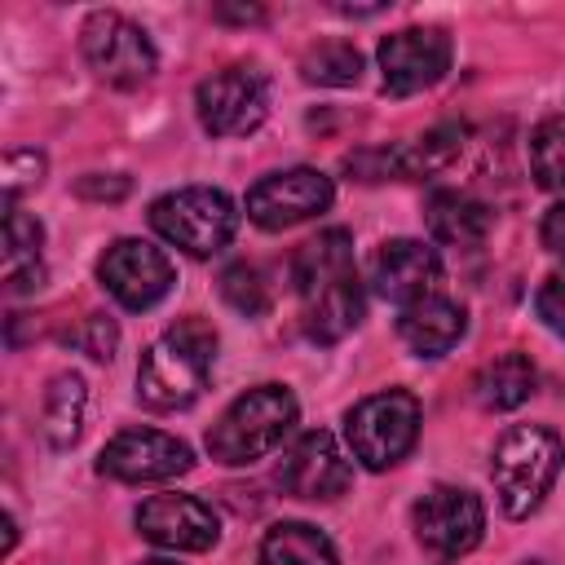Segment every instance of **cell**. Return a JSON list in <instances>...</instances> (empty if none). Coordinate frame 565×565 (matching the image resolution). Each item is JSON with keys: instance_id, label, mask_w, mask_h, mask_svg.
<instances>
[{"instance_id": "cell-17", "label": "cell", "mask_w": 565, "mask_h": 565, "mask_svg": "<svg viewBox=\"0 0 565 565\" xmlns=\"http://www.w3.org/2000/svg\"><path fill=\"white\" fill-rule=\"evenodd\" d=\"M463 331H468V318H463V309H459L455 300H446V296H424V300L406 305L402 318H397V335H402L406 349L419 353V358H441V353H450V349L463 340Z\"/></svg>"}, {"instance_id": "cell-28", "label": "cell", "mask_w": 565, "mask_h": 565, "mask_svg": "<svg viewBox=\"0 0 565 565\" xmlns=\"http://www.w3.org/2000/svg\"><path fill=\"white\" fill-rule=\"evenodd\" d=\"M534 309H539V318H543L556 335H565V269H556V274L543 278V287H539V296H534Z\"/></svg>"}, {"instance_id": "cell-8", "label": "cell", "mask_w": 565, "mask_h": 565, "mask_svg": "<svg viewBox=\"0 0 565 565\" xmlns=\"http://www.w3.org/2000/svg\"><path fill=\"white\" fill-rule=\"evenodd\" d=\"M194 106L212 137H247L269 115V84L256 66H225L199 84Z\"/></svg>"}, {"instance_id": "cell-20", "label": "cell", "mask_w": 565, "mask_h": 565, "mask_svg": "<svg viewBox=\"0 0 565 565\" xmlns=\"http://www.w3.org/2000/svg\"><path fill=\"white\" fill-rule=\"evenodd\" d=\"M459 150H463V124H437L419 141L393 146L388 168H393V177H433V172L450 168L459 159Z\"/></svg>"}, {"instance_id": "cell-32", "label": "cell", "mask_w": 565, "mask_h": 565, "mask_svg": "<svg viewBox=\"0 0 565 565\" xmlns=\"http://www.w3.org/2000/svg\"><path fill=\"white\" fill-rule=\"evenodd\" d=\"M216 18H238V22H256L260 9H216Z\"/></svg>"}, {"instance_id": "cell-22", "label": "cell", "mask_w": 565, "mask_h": 565, "mask_svg": "<svg viewBox=\"0 0 565 565\" xmlns=\"http://www.w3.org/2000/svg\"><path fill=\"white\" fill-rule=\"evenodd\" d=\"M260 565H340L331 539L318 525L282 521L260 543Z\"/></svg>"}, {"instance_id": "cell-19", "label": "cell", "mask_w": 565, "mask_h": 565, "mask_svg": "<svg viewBox=\"0 0 565 565\" xmlns=\"http://www.w3.org/2000/svg\"><path fill=\"white\" fill-rule=\"evenodd\" d=\"M40 243H44V225L35 216H26L22 207H9L4 212V287L13 296L35 291L44 282Z\"/></svg>"}, {"instance_id": "cell-24", "label": "cell", "mask_w": 565, "mask_h": 565, "mask_svg": "<svg viewBox=\"0 0 565 565\" xmlns=\"http://www.w3.org/2000/svg\"><path fill=\"white\" fill-rule=\"evenodd\" d=\"M300 75L309 84H327V88H344V84H358L362 75V53L344 40H322L313 44L305 57H300Z\"/></svg>"}, {"instance_id": "cell-14", "label": "cell", "mask_w": 565, "mask_h": 565, "mask_svg": "<svg viewBox=\"0 0 565 565\" xmlns=\"http://www.w3.org/2000/svg\"><path fill=\"white\" fill-rule=\"evenodd\" d=\"M190 446L159 433V428H128L115 441H106L97 468L115 481H168L190 468Z\"/></svg>"}, {"instance_id": "cell-31", "label": "cell", "mask_w": 565, "mask_h": 565, "mask_svg": "<svg viewBox=\"0 0 565 565\" xmlns=\"http://www.w3.org/2000/svg\"><path fill=\"white\" fill-rule=\"evenodd\" d=\"M75 190H79L84 199H124V194H128V181H124V177H106V181H102V177H84Z\"/></svg>"}, {"instance_id": "cell-33", "label": "cell", "mask_w": 565, "mask_h": 565, "mask_svg": "<svg viewBox=\"0 0 565 565\" xmlns=\"http://www.w3.org/2000/svg\"><path fill=\"white\" fill-rule=\"evenodd\" d=\"M141 565H177V561H141Z\"/></svg>"}, {"instance_id": "cell-29", "label": "cell", "mask_w": 565, "mask_h": 565, "mask_svg": "<svg viewBox=\"0 0 565 565\" xmlns=\"http://www.w3.org/2000/svg\"><path fill=\"white\" fill-rule=\"evenodd\" d=\"M79 344H84V353H88V358L110 362V358H115V344H119V331H115V322H110L106 313H88Z\"/></svg>"}, {"instance_id": "cell-3", "label": "cell", "mask_w": 565, "mask_h": 565, "mask_svg": "<svg viewBox=\"0 0 565 565\" xmlns=\"http://www.w3.org/2000/svg\"><path fill=\"white\" fill-rule=\"evenodd\" d=\"M561 463H565V441L552 428H539V424L508 428L490 459V477H494V494H499L503 512L530 516L543 503V494L552 490Z\"/></svg>"}, {"instance_id": "cell-6", "label": "cell", "mask_w": 565, "mask_h": 565, "mask_svg": "<svg viewBox=\"0 0 565 565\" xmlns=\"http://www.w3.org/2000/svg\"><path fill=\"white\" fill-rule=\"evenodd\" d=\"M344 437H349L353 459H362L371 472L393 468L419 437V402L406 388L371 393L349 411Z\"/></svg>"}, {"instance_id": "cell-12", "label": "cell", "mask_w": 565, "mask_h": 565, "mask_svg": "<svg viewBox=\"0 0 565 565\" xmlns=\"http://www.w3.org/2000/svg\"><path fill=\"white\" fill-rule=\"evenodd\" d=\"M486 512L481 499L463 486H433L415 503V534L437 556H463L481 543Z\"/></svg>"}, {"instance_id": "cell-16", "label": "cell", "mask_w": 565, "mask_h": 565, "mask_svg": "<svg viewBox=\"0 0 565 565\" xmlns=\"http://www.w3.org/2000/svg\"><path fill=\"white\" fill-rule=\"evenodd\" d=\"M437 278H441V260L419 238H393L371 256V287L393 305H415L433 296Z\"/></svg>"}, {"instance_id": "cell-5", "label": "cell", "mask_w": 565, "mask_h": 565, "mask_svg": "<svg viewBox=\"0 0 565 565\" xmlns=\"http://www.w3.org/2000/svg\"><path fill=\"white\" fill-rule=\"evenodd\" d=\"M150 225L172 247H181L190 256H212L234 238L238 212L221 190L185 185V190H172V194L150 203Z\"/></svg>"}, {"instance_id": "cell-34", "label": "cell", "mask_w": 565, "mask_h": 565, "mask_svg": "<svg viewBox=\"0 0 565 565\" xmlns=\"http://www.w3.org/2000/svg\"><path fill=\"white\" fill-rule=\"evenodd\" d=\"M530 565H539V561H530Z\"/></svg>"}, {"instance_id": "cell-18", "label": "cell", "mask_w": 565, "mask_h": 565, "mask_svg": "<svg viewBox=\"0 0 565 565\" xmlns=\"http://www.w3.org/2000/svg\"><path fill=\"white\" fill-rule=\"evenodd\" d=\"M424 225L446 247H477L490 234L494 216H490L486 203H477V199H468L459 190H437L424 203Z\"/></svg>"}, {"instance_id": "cell-11", "label": "cell", "mask_w": 565, "mask_h": 565, "mask_svg": "<svg viewBox=\"0 0 565 565\" xmlns=\"http://www.w3.org/2000/svg\"><path fill=\"white\" fill-rule=\"evenodd\" d=\"M331 194H335L331 177H322L318 168H287L247 190V216L260 230H291V225L327 212Z\"/></svg>"}, {"instance_id": "cell-26", "label": "cell", "mask_w": 565, "mask_h": 565, "mask_svg": "<svg viewBox=\"0 0 565 565\" xmlns=\"http://www.w3.org/2000/svg\"><path fill=\"white\" fill-rule=\"evenodd\" d=\"M221 296L234 313L243 318H260L269 309V282L265 274L252 265V260H234L225 274H221Z\"/></svg>"}, {"instance_id": "cell-27", "label": "cell", "mask_w": 565, "mask_h": 565, "mask_svg": "<svg viewBox=\"0 0 565 565\" xmlns=\"http://www.w3.org/2000/svg\"><path fill=\"white\" fill-rule=\"evenodd\" d=\"M40 177H44V154L40 150H9L4 154V199H9V207L22 190L40 185Z\"/></svg>"}, {"instance_id": "cell-25", "label": "cell", "mask_w": 565, "mask_h": 565, "mask_svg": "<svg viewBox=\"0 0 565 565\" xmlns=\"http://www.w3.org/2000/svg\"><path fill=\"white\" fill-rule=\"evenodd\" d=\"M530 168L543 190H565V119H543L530 132Z\"/></svg>"}, {"instance_id": "cell-23", "label": "cell", "mask_w": 565, "mask_h": 565, "mask_svg": "<svg viewBox=\"0 0 565 565\" xmlns=\"http://www.w3.org/2000/svg\"><path fill=\"white\" fill-rule=\"evenodd\" d=\"M84 406H88V388H84V380L79 375H57L53 384H49V393H44V437L62 450V446H71L75 437H79V428H84Z\"/></svg>"}, {"instance_id": "cell-10", "label": "cell", "mask_w": 565, "mask_h": 565, "mask_svg": "<svg viewBox=\"0 0 565 565\" xmlns=\"http://www.w3.org/2000/svg\"><path fill=\"white\" fill-rule=\"evenodd\" d=\"M380 71L388 97H411L433 88L450 71V35L437 26H406L380 40Z\"/></svg>"}, {"instance_id": "cell-2", "label": "cell", "mask_w": 565, "mask_h": 565, "mask_svg": "<svg viewBox=\"0 0 565 565\" xmlns=\"http://www.w3.org/2000/svg\"><path fill=\"white\" fill-rule=\"evenodd\" d=\"M212 353H216V331L203 318H181L177 327H168L137 366V397L150 411H181L190 406L212 371Z\"/></svg>"}, {"instance_id": "cell-13", "label": "cell", "mask_w": 565, "mask_h": 565, "mask_svg": "<svg viewBox=\"0 0 565 565\" xmlns=\"http://www.w3.org/2000/svg\"><path fill=\"white\" fill-rule=\"evenodd\" d=\"M353 481V468L344 463V455L335 450V437L327 428H309L300 433L282 459H278V486L291 499H340Z\"/></svg>"}, {"instance_id": "cell-4", "label": "cell", "mask_w": 565, "mask_h": 565, "mask_svg": "<svg viewBox=\"0 0 565 565\" xmlns=\"http://www.w3.org/2000/svg\"><path fill=\"white\" fill-rule=\"evenodd\" d=\"M296 424V397L282 384H256L225 406V415L207 433V455L216 463H252L269 455Z\"/></svg>"}, {"instance_id": "cell-30", "label": "cell", "mask_w": 565, "mask_h": 565, "mask_svg": "<svg viewBox=\"0 0 565 565\" xmlns=\"http://www.w3.org/2000/svg\"><path fill=\"white\" fill-rule=\"evenodd\" d=\"M543 247L547 252H556V256H565V203H556V207H547V216H543Z\"/></svg>"}, {"instance_id": "cell-15", "label": "cell", "mask_w": 565, "mask_h": 565, "mask_svg": "<svg viewBox=\"0 0 565 565\" xmlns=\"http://www.w3.org/2000/svg\"><path fill=\"white\" fill-rule=\"evenodd\" d=\"M137 530L154 547L172 552H207L221 539L216 512L194 494H154L137 508Z\"/></svg>"}, {"instance_id": "cell-21", "label": "cell", "mask_w": 565, "mask_h": 565, "mask_svg": "<svg viewBox=\"0 0 565 565\" xmlns=\"http://www.w3.org/2000/svg\"><path fill=\"white\" fill-rule=\"evenodd\" d=\"M472 393L486 411H512L534 393V362L525 353H503L477 371Z\"/></svg>"}, {"instance_id": "cell-7", "label": "cell", "mask_w": 565, "mask_h": 565, "mask_svg": "<svg viewBox=\"0 0 565 565\" xmlns=\"http://www.w3.org/2000/svg\"><path fill=\"white\" fill-rule=\"evenodd\" d=\"M79 49H84L88 71L110 88H141L154 75V62H159L150 35L137 22H128L124 13H110V9H102L84 22Z\"/></svg>"}, {"instance_id": "cell-9", "label": "cell", "mask_w": 565, "mask_h": 565, "mask_svg": "<svg viewBox=\"0 0 565 565\" xmlns=\"http://www.w3.org/2000/svg\"><path fill=\"white\" fill-rule=\"evenodd\" d=\"M97 278H102V287H106L124 309H150V305H159V300L172 291V282H177L172 260H168L159 247L141 243V238H119V243H110V247L102 252V260H97Z\"/></svg>"}, {"instance_id": "cell-1", "label": "cell", "mask_w": 565, "mask_h": 565, "mask_svg": "<svg viewBox=\"0 0 565 565\" xmlns=\"http://www.w3.org/2000/svg\"><path fill=\"white\" fill-rule=\"evenodd\" d=\"M291 278L309 340L335 344L362 322V282H358L349 230H322L309 243H300L291 260Z\"/></svg>"}]
</instances>
